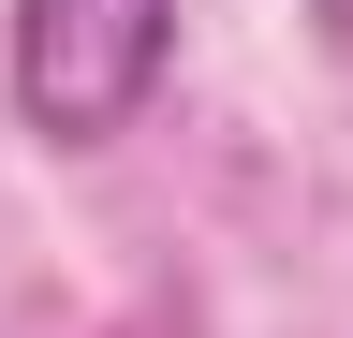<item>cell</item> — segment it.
I'll use <instances>...</instances> for the list:
<instances>
[{"label": "cell", "mask_w": 353, "mask_h": 338, "mask_svg": "<svg viewBox=\"0 0 353 338\" xmlns=\"http://www.w3.org/2000/svg\"><path fill=\"white\" fill-rule=\"evenodd\" d=\"M176 74V0H15V118L44 147H118Z\"/></svg>", "instance_id": "cell-1"}, {"label": "cell", "mask_w": 353, "mask_h": 338, "mask_svg": "<svg viewBox=\"0 0 353 338\" xmlns=\"http://www.w3.org/2000/svg\"><path fill=\"white\" fill-rule=\"evenodd\" d=\"M309 30H324V45H339V59H353V0H309Z\"/></svg>", "instance_id": "cell-2"}]
</instances>
